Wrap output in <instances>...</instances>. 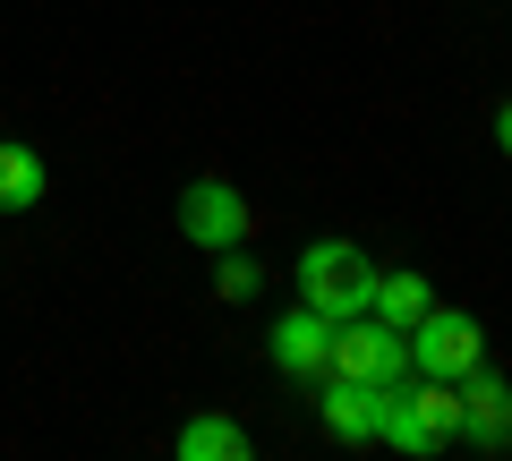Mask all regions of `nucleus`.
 Returning a JSON list of instances; mask_svg holds the SVG:
<instances>
[{
	"mask_svg": "<svg viewBox=\"0 0 512 461\" xmlns=\"http://www.w3.org/2000/svg\"><path fill=\"white\" fill-rule=\"evenodd\" d=\"M376 410H384V385L325 376V436L333 444H376Z\"/></svg>",
	"mask_w": 512,
	"mask_h": 461,
	"instance_id": "8",
	"label": "nucleus"
},
{
	"mask_svg": "<svg viewBox=\"0 0 512 461\" xmlns=\"http://www.w3.org/2000/svg\"><path fill=\"white\" fill-rule=\"evenodd\" d=\"M299 299H308L316 316H359L367 299H376V265H367L359 240H316L308 257H299Z\"/></svg>",
	"mask_w": 512,
	"mask_h": 461,
	"instance_id": "2",
	"label": "nucleus"
},
{
	"mask_svg": "<svg viewBox=\"0 0 512 461\" xmlns=\"http://www.w3.org/2000/svg\"><path fill=\"white\" fill-rule=\"evenodd\" d=\"M214 291L231 299V308L265 291V274H256V257H248V248H214Z\"/></svg>",
	"mask_w": 512,
	"mask_h": 461,
	"instance_id": "12",
	"label": "nucleus"
},
{
	"mask_svg": "<svg viewBox=\"0 0 512 461\" xmlns=\"http://www.w3.org/2000/svg\"><path fill=\"white\" fill-rule=\"evenodd\" d=\"M325 376H359V385H402L410 376V342L393 325H384V316H342V325H333V368Z\"/></svg>",
	"mask_w": 512,
	"mask_h": 461,
	"instance_id": "4",
	"label": "nucleus"
},
{
	"mask_svg": "<svg viewBox=\"0 0 512 461\" xmlns=\"http://www.w3.org/2000/svg\"><path fill=\"white\" fill-rule=\"evenodd\" d=\"M495 146H504V154H512V103H504V111H495Z\"/></svg>",
	"mask_w": 512,
	"mask_h": 461,
	"instance_id": "13",
	"label": "nucleus"
},
{
	"mask_svg": "<svg viewBox=\"0 0 512 461\" xmlns=\"http://www.w3.org/2000/svg\"><path fill=\"white\" fill-rule=\"evenodd\" d=\"M461 436H470L478 453H504L512 444V385L504 376H487V368L461 376Z\"/></svg>",
	"mask_w": 512,
	"mask_h": 461,
	"instance_id": "7",
	"label": "nucleus"
},
{
	"mask_svg": "<svg viewBox=\"0 0 512 461\" xmlns=\"http://www.w3.org/2000/svg\"><path fill=\"white\" fill-rule=\"evenodd\" d=\"M265 359H274L291 385H325V368H333V316H316L308 299H299V308L265 333Z\"/></svg>",
	"mask_w": 512,
	"mask_h": 461,
	"instance_id": "6",
	"label": "nucleus"
},
{
	"mask_svg": "<svg viewBox=\"0 0 512 461\" xmlns=\"http://www.w3.org/2000/svg\"><path fill=\"white\" fill-rule=\"evenodd\" d=\"M427 308H436L427 274H376V299H367V316H384L393 333H410V325H419Z\"/></svg>",
	"mask_w": 512,
	"mask_h": 461,
	"instance_id": "10",
	"label": "nucleus"
},
{
	"mask_svg": "<svg viewBox=\"0 0 512 461\" xmlns=\"http://www.w3.org/2000/svg\"><path fill=\"white\" fill-rule=\"evenodd\" d=\"M248 197H239L231 180H188L180 188V231L197 248H248Z\"/></svg>",
	"mask_w": 512,
	"mask_h": 461,
	"instance_id": "5",
	"label": "nucleus"
},
{
	"mask_svg": "<svg viewBox=\"0 0 512 461\" xmlns=\"http://www.w3.org/2000/svg\"><path fill=\"white\" fill-rule=\"evenodd\" d=\"M43 188H52V171H43L35 146H0V214H26V205H43Z\"/></svg>",
	"mask_w": 512,
	"mask_h": 461,
	"instance_id": "9",
	"label": "nucleus"
},
{
	"mask_svg": "<svg viewBox=\"0 0 512 461\" xmlns=\"http://www.w3.org/2000/svg\"><path fill=\"white\" fill-rule=\"evenodd\" d=\"M180 461H248V427L239 419H188L180 427Z\"/></svg>",
	"mask_w": 512,
	"mask_h": 461,
	"instance_id": "11",
	"label": "nucleus"
},
{
	"mask_svg": "<svg viewBox=\"0 0 512 461\" xmlns=\"http://www.w3.org/2000/svg\"><path fill=\"white\" fill-rule=\"evenodd\" d=\"M453 436H461V393L444 385V376H419V385H384L376 444H393V453L427 461V453H444Z\"/></svg>",
	"mask_w": 512,
	"mask_h": 461,
	"instance_id": "1",
	"label": "nucleus"
},
{
	"mask_svg": "<svg viewBox=\"0 0 512 461\" xmlns=\"http://www.w3.org/2000/svg\"><path fill=\"white\" fill-rule=\"evenodd\" d=\"M402 342H410V376H444V385H461L470 368H487V333H478L470 308H427Z\"/></svg>",
	"mask_w": 512,
	"mask_h": 461,
	"instance_id": "3",
	"label": "nucleus"
}]
</instances>
